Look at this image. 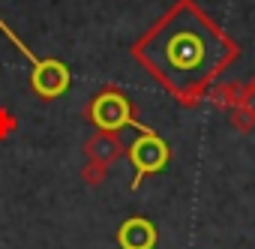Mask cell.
I'll return each instance as SVG.
<instances>
[{
    "label": "cell",
    "instance_id": "cell-1",
    "mask_svg": "<svg viewBox=\"0 0 255 249\" xmlns=\"http://www.w3.org/2000/svg\"><path fill=\"white\" fill-rule=\"evenodd\" d=\"M237 54V42L195 0H177L132 45L135 63L180 105L201 102Z\"/></svg>",
    "mask_w": 255,
    "mask_h": 249
},
{
    "label": "cell",
    "instance_id": "cell-2",
    "mask_svg": "<svg viewBox=\"0 0 255 249\" xmlns=\"http://www.w3.org/2000/svg\"><path fill=\"white\" fill-rule=\"evenodd\" d=\"M87 120L93 123L96 129H102V132H120V129H135L138 135L141 132H150V126H144V123L135 117V108H132V99L126 96L120 87H114V84H108V87H102L93 99H90V105H87Z\"/></svg>",
    "mask_w": 255,
    "mask_h": 249
},
{
    "label": "cell",
    "instance_id": "cell-3",
    "mask_svg": "<svg viewBox=\"0 0 255 249\" xmlns=\"http://www.w3.org/2000/svg\"><path fill=\"white\" fill-rule=\"evenodd\" d=\"M0 33H3L15 48H18V54L30 63V87H33V93L36 96H42V99H57V96H63L66 90H69V69H66V63H60V60H54V57H36L24 42H21V36L0 18Z\"/></svg>",
    "mask_w": 255,
    "mask_h": 249
},
{
    "label": "cell",
    "instance_id": "cell-4",
    "mask_svg": "<svg viewBox=\"0 0 255 249\" xmlns=\"http://www.w3.org/2000/svg\"><path fill=\"white\" fill-rule=\"evenodd\" d=\"M129 162L135 165V180H132V189H138L141 186V180L147 177V174H156V171H162L165 165H168V159H171V147H168V141H162L153 129L150 132H141L132 144H129Z\"/></svg>",
    "mask_w": 255,
    "mask_h": 249
},
{
    "label": "cell",
    "instance_id": "cell-5",
    "mask_svg": "<svg viewBox=\"0 0 255 249\" xmlns=\"http://www.w3.org/2000/svg\"><path fill=\"white\" fill-rule=\"evenodd\" d=\"M159 231L147 216H129L117 228V246L120 249H156Z\"/></svg>",
    "mask_w": 255,
    "mask_h": 249
},
{
    "label": "cell",
    "instance_id": "cell-6",
    "mask_svg": "<svg viewBox=\"0 0 255 249\" xmlns=\"http://www.w3.org/2000/svg\"><path fill=\"white\" fill-rule=\"evenodd\" d=\"M84 156L93 159V162H117L123 156V141H120V132H102L96 129L87 141H84Z\"/></svg>",
    "mask_w": 255,
    "mask_h": 249
},
{
    "label": "cell",
    "instance_id": "cell-7",
    "mask_svg": "<svg viewBox=\"0 0 255 249\" xmlns=\"http://www.w3.org/2000/svg\"><path fill=\"white\" fill-rule=\"evenodd\" d=\"M207 96L219 111H234L237 105L246 102V84H240V81H216L207 90Z\"/></svg>",
    "mask_w": 255,
    "mask_h": 249
},
{
    "label": "cell",
    "instance_id": "cell-8",
    "mask_svg": "<svg viewBox=\"0 0 255 249\" xmlns=\"http://www.w3.org/2000/svg\"><path fill=\"white\" fill-rule=\"evenodd\" d=\"M228 114H231V126H234L237 132H252V129H255V99L246 96V102L237 105V108L228 111Z\"/></svg>",
    "mask_w": 255,
    "mask_h": 249
},
{
    "label": "cell",
    "instance_id": "cell-9",
    "mask_svg": "<svg viewBox=\"0 0 255 249\" xmlns=\"http://www.w3.org/2000/svg\"><path fill=\"white\" fill-rule=\"evenodd\" d=\"M108 168H111V165H105V162H93V159H87L84 168H81V180H84L87 186H102V183L108 180Z\"/></svg>",
    "mask_w": 255,
    "mask_h": 249
},
{
    "label": "cell",
    "instance_id": "cell-10",
    "mask_svg": "<svg viewBox=\"0 0 255 249\" xmlns=\"http://www.w3.org/2000/svg\"><path fill=\"white\" fill-rule=\"evenodd\" d=\"M15 129H18V117L6 105H0V141H6Z\"/></svg>",
    "mask_w": 255,
    "mask_h": 249
},
{
    "label": "cell",
    "instance_id": "cell-11",
    "mask_svg": "<svg viewBox=\"0 0 255 249\" xmlns=\"http://www.w3.org/2000/svg\"><path fill=\"white\" fill-rule=\"evenodd\" d=\"M246 96H249V99H255V75L246 81Z\"/></svg>",
    "mask_w": 255,
    "mask_h": 249
}]
</instances>
